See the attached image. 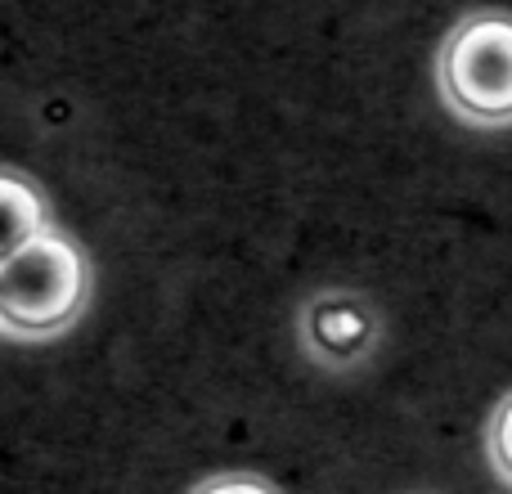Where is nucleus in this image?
I'll list each match as a JSON object with an SVG mask.
<instances>
[{
  "label": "nucleus",
  "mask_w": 512,
  "mask_h": 494,
  "mask_svg": "<svg viewBox=\"0 0 512 494\" xmlns=\"http://www.w3.org/2000/svg\"><path fill=\"white\" fill-rule=\"evenodd\" d=\"M90 301V261L68 234L45 230L0 265V333L59 337L81 319Z\"/></svg>",
  "instance_id": "f257e3e1"
},
{
  "label": "nucleus",
  "mask_w": 512,
  "mask_h": 494,
  "mask_svg": "<svg viewBox=\"0 0 512 494\" xmlns=\"http://www.w3.org/2000/svg\"><path fill=\"white\" fill-rule=\"evenodd\" d=\"M486 454H490V468L499 472V481L512 486V391L499 400L486 423Z\"/></svg>",
  "instance_id": "39448f33"
},
{
  "label": "nucleus",
  "mask_w": 512,
  "mask_h": 494,
  "mask_svg": "<svg viewBox=\"0 0 512 494\" xmlns=\"http://www.w3.org/2000/svg\"><path fill=\"white\" fill-rule=\"evenodd\" d=\"M301 346L324 369H351L378 346V315L355 292H319L301 310Z\"/></svg>",
  "instance_id": "7ed1b4c3"
},
{
  "label": "nucleus",
  "mask_w": 512,
  "mask_h": 494,
  "mask_svg": "<svg viewBox=\"0 0 512 494\" xmlns=\"http://www.w3.org/2000/svg\"><path fill=\"white\" fill-rule=\"evenodd\" d=\"M194 494H279L265 477H256V472H221V477L203 481Z\"/></svg>",
  "instance_id": "423d86ee"
},
{
  "label": "nucleus",
  "mask_w": 512,
  "mask_h": 494,
  "mask_svg": "<svg viewBox=\"0 0 512 494\" xmlns=\"http://www.w3.org/2000/svg\"><path fill=\"white\" fill-rule=\"evenodd\" d=\"M436 90L468 126H512V14L477 9L436 50Z\"/></svg>",
  "instance_id": "f03ea898"
},
{
  "label": "nucleus",
  "mask_w": 512,
  "mask_h": 494,
  "mask_svg": "<svg viewBox=\"0 0 512 494\" xmlns=\"http://www.w3.org/2000/svg\"><path fill=\"white\" fill-rule=\"evenodd\" d=\"M45 230H54V221L36 180H27L23 171L0 167V265L23 252L32 239H41Z\"/></svg>",
  "instance_id": "20e7f679"
}]
</instances>
